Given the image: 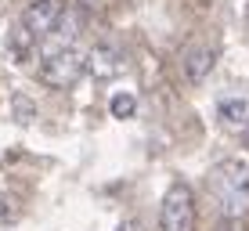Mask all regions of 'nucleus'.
I'll list each match as a JSON object with an SVG mask.
<instances>
[{"mask_svg": "<svg viewBox=\"0 0 249 231\" xmlns=\"http://www.w3.org/2000/svg\"><path fill=\"white\" fill-rule=\"evenodd\" d=\"M210 188L220 202L224 217H246L249 213V162L242 159H224L210 174Z\"/></svg>", "mask_w": 249, "mask_h": 231, "instance_id": "f257e3e1", "label": "nucleus"}, {"mask_svg": "<svg viewBox=\"0 0 249 231\" xmlns=\"http://www.w3.org/2000/svg\"><path fill=\"white\" fill-rule=\"evenodd\" d=\"M80 72H87V54L80 47H47L40 58V76L51 87H72L80 80Z\"/></svg>", "mask_w": 249, "mask_h": 231, "instance_id": "f03ea898", "label": "nucleus"}, {"mask_svg": "<svg viewBox=\"0 0 249 231\" xmlns=\"http://www.w3.org/2000/svg\"><path fill=\"white\" fill-rule=\"evenodd\" d=\"M159 231H195V195L188 184H170L159 206Z\"/></svg>", "mask_w": 249, "mask_h": 231, "instance_id": "7ed1b4c3", "label": "nucleus"}, {"mask_svg": "<svg viewBox=\"0 0 249 231\" xmlns=\"http://www.w3.org/2000/svg\"><path fill=\"white\" fill-rule=\"evenodd\" d=\"M62 15H65V0H29V7L22 15V29L33 40H44L58 29Z\"/></svg>", "mask_w": 249, "mask_h": 231, "instance_id": "20e7f679", "label": "nucleus"}, {"mask_svg": "<svg viewBox=\"0 0 249 231\" xmlns=\"http://www.w3.org/2000/svg\"><path fill=\"white\" fill-rule=\"evenodd\" d=\"M123 69H126V62L112 44H94L87 51V72L94 80L108 83V80H116V76H123Z\"/></svg>", "mask_w": 249, "mask_h": 231, "instance_id": "39448f33", "label": "nucleus"}, {"mask_svg": "<svg viewBox=\"0 0 249 231\" xmlns=\"http://www.w3.org/2000/svg\"><path fill=\"white\" fill-rule=\"evenodd\" d=\"M213 62H217V54H213V47H206V44H192V47L181 54V69H184V76H188L192 83L206 80L210 69H213Z\"/></svg>", "mask_w": 249, "mask_h": 231, "instance_id": "423d86ee", "label": "nucleus"}, {"mask_svg": "<svg viewBox=\"0 0 249 231\" xmlns=\"http://www.w3.org/2000/svg\"><path fill=\"white\" fill-rule=\"evenodd\" d=\"M217 116L228 126H249V98H224L217 105Z\"/></svg>", "mask_w": 249, "mask_h": 231, "instance_id": "0eeeda50", "label": "nucleus"}, {"mask_svg": "<svg viewBox=\"0 0 249 231\" xmlns=\"http://www.w3.org/2000/svg\"><path fill=\"white\" fill-rule=\"evenodd\" d=\"M134 108H137V101L130 98V94H116V98H112V112H116L119 119H126Z\"/></svg>", "mask_w": 249, "mask_h": 231, "instance_id": "6e6552de", "label": "nucleus"}, {"mask_svg": "<svg viewBox=\"0 0 249 231\" xmlns=\"http://www.w3.org/2000/svg\"><path fill=\"white\" fill-rule=\"evenodd\" d=\"M116 231H141V224H137V220H123Z\"/></svg>", "mask_w": 249, "mask_h": 231, "instance_id": "1a4fd4ad", "label": "nucleus"}]
</instances>
